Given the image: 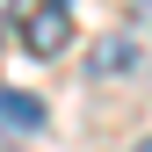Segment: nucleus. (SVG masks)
<instances>
[{"label": "nucleus", "instance_id": "f257e3e1", "mask_svg": "<svg viewBox=\"0 0 152 152\" xmlns=\"http://www.w3.org/2000/svg\"><path fill=\"white\" fill-rule=\"evenodd\" d=\"M130 65H145V36H102V44L87 51V72L94 80H116V72H130Z\"/></svg>", "mask_w": 152, "mask_h": 152}, {"label": "nucleus", "instance_id": "f03ea898", "mask_svg": "<svg viewBox=\"0 0 152 152\" xmlns=\"http://www.w3.org/2000/svg\"><path fill=\"white\" fill-rule=\"evenodd\" d=\"M65 29H72L65 22V0H44V15L22 29V44L36 51V58H58V51H65Z\"/></svg>", "mask_w": 152, "mask_h": 152}, {"label": "nucleus", "instance_id": "7ed1b4c3", "mask_svg": "<svg viewBox=\"0 0 152 152\" xmlns=\"http://www.w3.org/2000/svg\"><path fill=\"white\" fill-rule=\"evenodd\" d=\"M0 123H7V130H22V138H36V130L51 123V109L36 102V94H22V87H0Z\"/></svg>", "mask_w": 152, "mask_h": 152}]
</instances>
